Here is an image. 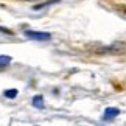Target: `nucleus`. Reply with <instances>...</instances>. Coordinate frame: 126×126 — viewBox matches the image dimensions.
<instances>
[{
  "instance_id": "5",
  "label": "nucleus",
  "mask_w": 126,
  "mask_h": 126,
  "mask_svg": "<svg viewBox=\"0 0 126 126\" xmlns=\"http://www.w3.org/2000/svg\"><path fill=\"white\" fill-rule=\"evenodd\" d=\"M11 62V56H5V55H0V65H8Z\"/></svg>"
},
{
  "instance_id": "6",
  "label": "nucleus",
  "mask_w": 126,
  "mask_h": 126,
  "mask_svg": "<svg viewBox=\"0 0 126 126\" xmlns=\"http://www.w3.org/2000/svg\"><path fill=\"white\" fill-rule=\"evenodd\" d=\"M16 95H17V90L16 89L5 90V96H6V98H16Z\"/></svg>"
},
{
  "instance_id": "3",
  "label": "nucleus",
  "mask_w": 126,
  "mask_h": 126,
  "mask_svg": "<svg viewBox=\"0 0 126 126\" xmlns=\"http://www.w3.org/2000/svg\"><path fill=\"white\" fill-rule=\"evenodd\" d=\"M33 106H34V108H37V109H44V98L41 95H36L34 98H33Z\"/></svg>"
},
{
  "instance_id": "2",
  "label": "nucleus",
  "mask_w": 126,
  "mask_h": 126,
  "mask_svg": "<svg viewBox=\"0 0 126 126\" xmlns=\"http://www.w3.org/2000/svg\"><path fill=\"white\" fill-rule=\"evenodd\" d=\"M118 114H120V109H117V108H108V109L104 110L103 120H112V118L117 117Z\"/></svg>"
},
{
  "instance_id": "4",
  "label": "nucleus",
  "mask_w": 126,
  "mask_h": 126,
  "mask_svg": "<svg viewBox=\"0 0 126 126\" xmlns=\"http://www.w3.org/2000/svg\"><path fill=\"white\" fill-rule=\"evenodd\" d=\"M56 2H59V0H50V2H45V3H39V5H34V6H33V9H34V11H41V9L47 8V6H50V5H55Z\"/></svg>"
},
{
  "instance_id": "1",
  "label": "nucleus",
  "mask_w": 126,
  "mask_h": 126,
  "mask_svg": "<svg viewBox=\"0 0 126 126\" xmlns=\"http://www.w3.org/2000/svg\"><path fill=\"white\" fill-rule=\"evenodd\" d=\"M27 37H30V39H34V41H48L51 37L50 33H42V31H33V30H28L25 31Z\"/></svg>"
}]
</instances>
